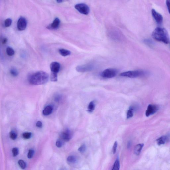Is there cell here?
<instances>
[{"mask_svg": "<svg viewBox=\"0 0 170 170\" xmlns=\"http://www.w3.org/2000/svg\"><path fill=\"white\" fill-rule=\"evenodd\" d=\"M50 67L52 72L58 73L60 71L61 65L58 62H53L50 65Z\"/></svg>", "mask_w": 170, "mask_h": 170, "instance_id": "cell-12", "label": "cell"}, {"mask_svg": "<svg viewBox=\"0 0 170 170\" xmlns=\"http://www.w3.org/2000/svg\"><path fill=\"white\" fill-rule=\"evenodd\" d=\"M135 110V108L134 107L131 106L129 110H128L127 113V118L129 119L132 118L134 115V112Z\"/></svg>", "mask_w": 170, "mask_h": 170, "instance_id": "cell-17", "label": "cell"}, {"mask_svg": "<svg viewBox=\"0 0 170 170\" xmlns=\"http://www.w3.org/2000/svg\"><path fill=\"white\" fill-rule=\"evenodd\" d=\"M86 150V146L85 144H83L78 149V151L80 153H84Z\"/></svg>", "mask_w": 170, "mask_h": 170, "instance_id": "cell-28", "label": "cell"}, {"mask_svg": "<svg viewBox=\"0 0 170 170\" xmlns=\"http://www.w3.org/2000/svg\"><path fill=\"white\" fill-rule=\"evenodd\" d=\"M27 21L24 17H21L19 19L17 23V27L18 30L23 31L26 28Z\"/></svg>", "mask_w": 170, "mask_h": 170, "instance_id": "cell-9", "label": "cell"}, {"mask_svg": "<svg viewBox=\"0 0 170 170\" xmlns=\"http://www.w3.org/2000/svg\"><path fill=\"white\" fill-rule=\"evenodd\" d=\"M67 161L69 163H76L77 161V159L76 157L73 156H69L67 158Z\"/></svg>", "mask_w": 170, "mask_h": 170, "instance_id": "cell-24", "label": "cell"}, {"mask_svg": "<svg viewBox=\"0 0 170 170\" xmlns=\"http://www.w3.org/2000/svg\"><path fill=\"white\" fill-rule=\"evenodd\" d=\"M117 145V142L116 141L114 144L113 147V154H115V153H116Z\"/></svg>", "mask_w": 170, "mask_h": 170, "instance_id": "cell-33", "label": "cell"}, {"mask_svg": "<svg viewBox=\"0 0 170 170\" xmlns=\"http://www.w3.org/2000/svg\"><path fill=\"white\" fill-rule=\"evenodd\" d=\"M34 151L33 150H29L28 154L27 157L29 159H31L33 156Z\"/></svg>", "mask_w": 170, "mask_h": 170, "instance_id": "cell-32", "label": "cell"}, {"mask_svg": "<svg viewBox=\"0 0 170 170\" xmlns=\"http://www.w3.org/2000/svg\"><path fill=\"white\" fill-rule=\"evenodd\" d=\"M59 52L60 55L63 57H66V56H69L71 54V52L70 51L65 49H59Z\"/></svg>", "mask_w": 170, "mask_h": 170, "instance_id": "cell-18", "label": "cell"}, {"mask_svg": "<svg viewBox=\"0 0 170 170\" xmlns=\"http://www.w3.org/2000/svg\"><path fill=\"white\" fill-rule=\"evenodd\" d=\"M143 42L146 45L149 46H152L154 45V42L151 40L149 39H146L143 40Z\"/></svg>", "mask_w": 170, "mask_h": 170, "instance_id": "cell-23", "label": "cell"}, {"mask_svg": "<svg viewBox=\"0 0 170 170\" xmlns=\"http://www.w3.org/2000/svg\"><path fill=\"white\" fill-rule=\"evenodd\" d=\"M60 24V20L58 18H55L53 22L47 27L49 29H56L59 28Z\"/></svg>", "mask_w": 170, "mask_h": 170, "instance_id": "cell-11", "label": "cell"}, {"mask_svg": "<svg viewBox=\"0 0 170 170\" xmlns=\"http://www.w3.org/2000/svg\"><path fill=\"white\" fill-rule=\"evenodd\" d=\"M153 18L158 24L160 25L163 23V18L162 15L157 12L155 9H152L151 10Z\"/></svg>", "mask_w": 170, "mask_h": 170, "instance_id": "cell-8", "label": "cell"}, {"mask_svg": "<svg viewBox=\"0 0 170 170\" xmlns=\"http://www.w3.org/2000/svg\"><path fill=\"white\" fill-rule=\"evenodd\" d=\"M10 137L13 140H15L17 137V135L16 133L14 131H11L10 133Z\"/></svg>", "mask_w": 170, "mask_h": 170, "instance_id": "cell-29", "label": "cell"}, {"mask_svg": "<svg viewBox=\"0 0 170 170\" xmlns=\"http://www.w3.org/2000/svg\"><path fill=\"white\" fill-rule=\"evenodd\" d=\"M145 74V72L143 71L135 70L123 72L120 74V76L127 78H135L143 76Z\"/></svg>", "mask_w": 170, "mask_h": 170, "instance_id": "cell-3", "label": "cell"}, {"mask_svg": "<svg viewBox=\"0 0 170 170\" xmlns=\"http://www.w3.org/2000/svg\"><path fill=\"white\" fill-rule=\"evenodd\" d=\"M95 108V104L94 102L91 101L88 107V111L89 112H92L94 110Z\"/></svg>", "mask_w": 170, "mask_h": 170, "instance_id": "cell-19", "label": "cell"}, {"mask_svg": "<svg viewBox=\"0 0 170 170\" xmlns=\"http://www.w3.org/2000/svg\"><path fill=\"white\" fill-rule=\"evenodd\" d=\"M120 167V162L118 159H117L114 164L113 167L111 170H119Z\"/></svg>", "mask_w": 170, "mask_h": 170, "instance_id": "cell-20", "label": "cell"}, {"mask_svg": "<svg viewBox=\"0 0 170 170\" xmlns=\"http://www.w3.org/2000/svg\"><path fill=\"white\" fill-rule=\"evenodd\" d=\"M166 4L167 6L168 12L170 14V0H167L166 1Z\"/></svg>", "mask_w": 170, "mask_h": 170, "instance_id": "cell-34", "label": "cell"}, {"mask_svg": "<svg viewBox=\"0 0 170 170\" xmlns=\"http://www.w3.org/2000/svg\"><path fill=\"white\" fill-rule=\"evenodd\" d=\"M159 107L156 105L150 104L148 105L147 110L146 111V114L147 117H149L156 113L159 110Z\"/></svg>", "mask_w": 170, "mask_h": 170, "instance_id": "cell-7", "label": "cell"}, {"mask_svg": "<svg viewBox=\"0 0 170 170\" xmlns=\"http://www.w3.org/2000/svg\"><path fill=\"white\" fill-rule=\"evenodd\" d=\"M56 145L58 148H61L62 146V143L60 140H58L57 141L56 143Z\"/></svg>", "mask_w": 170, "mask_h": 170, "instance_id": "cell-35", "label": "cell"}, {"mask_svg": "<svg viewBox=\"0 0 170 170\" xmlns=\"http://www.w3.org/2000/svg\"><path fill=\"white\" fill-rule=\"evenodd\" d=\"M12 152L14 157H15L18 155L19 151L17 148H14L12 149Z\"/></svg>", "mask_w": 170, "mask_h": 170, "instance_id": "cell-31", "label": "cell"}, {"mask_svg": "<svg viewBox=\"0 0 170 170\" xmlns=\"http://www.w3.org/2000/svg\"><path fill=\"white\" fill-rule=\"evenodd\" d=\"M168 140V137L167 136H163L159 138L157 140V144L159 145L165 144Z\"/></svg>", "mask_w": 170, "mask_h": 170, "instance_id": "cell-16", "label": "cell"}, {"mask_svg": "<svg viewBox=\"0 0 170 170\" xmlns=\"http://www.w3.org/2000/svg\"><path fill=\"white\" fill-rule=\"evenodd\" d=\"M61 138L64 141L68 142L72 138V133L69 129H67L61 133Z\"/></svg>", "mask_w": 170, "mask_h": 170, "instance_id": "cell-10", "label": "cell"}, {"mask_svg": "<svg viewBox=\"0 0 170 170\" xmlns=\"http://www.w3.org/2000/svg\"><path fill=\"white\" fill-rule=\"evenodd\" d=\"M7 40L6 38H4L3 39L2 43L3 44H5L7 42Z\"/></svg>", "mask_w": 170, "mask_h": 170, "instance_id": "cell-38", "label": "cell"}, {"mask_svg": "<svg viewBox=\"0 0 170 170\" xmlns=\"http://www.w3.org/2000/svg\"><path fill=\"white\" fill-rule=\"evenodd\" d=\"M12 20L10 18H7L4 21V25L5 27H8L11 25Z\"/></svg>", "mask_w": 170, "mask_h": 170, "instance_id": "cell-25", "label": "cell"}, {"mask_svg": "<svg viewBox=\"0 0 170 170\" xmlns=\"http://www.w3.org/2000/svg\"><path fill=\"white\" fill-rule=\"evenodd\" d=\"M49 76L46 72L38 71L29 76L28 81L32 85H40L46 84L48 82Z\"/></svg>", "mask_w": 170, "mask_h": 170, "instance_id": "cell-1", "label": "cell"}, {"mask_svg": "<svg viewBox=\"0 0 170 170\" xmlns=\"http://www.w3.org/2000/svg\"><path fill=\"white\" fill-rule=\"evenodd\" d=\"M94 66L92 64H88L77 66L76 70L77 71L81 73L89 72L93 70Z\"/></svg>", "mask_w": 170, "mask_h": 170, "instance_id": "cell-6", "label": "cell"}, {"mask_svg": "<svg viewBox=\"0 0 170 170\" xmlns=\"http://www.w3.org/2000/svg\"><path fill=\"white\" fill-rule=\"evenodd\" d=\"M18 163L19 166L22 169H25L26 167V164L24 161L22 160H20L18 161Z\"/></svg>", "mask_w": 170, "mask_h": 170, "instance_id": "cell-27", "label": "cell"}, {"mask_svg": "<svg viewBox=\"0 0 170 170\" xmlns=\"http://www.w3.org/2000/svg\"><path fill=\"white\" fill-rule=\"evenodd\" d=\"M57 3H62L63 2V1L62 0H58L56 1Z\"/></svg>", "mask_w": 170, "mask_h": 170, "instance_id": "cell-39", "label": "cell"}, {"mask_svg": "<svg viewBox=\"0 0 170 170\" xmlns=\"http://www.w3.org/2000/svg\"><path fill=\"white\" fill-rule=\"evenodd\" d=\"M53 110V107L52 106H47L43 110V114L45 116L49 115L52 113Z\"/></svg>", "mask_w": 170, "mask_h": 170, "instance_id": "cell-14", "label": "cell"}, {"mask_svg": "<svg viewBox=\"0 0 170 170\" xmlns=\"http://www.w3.org/2000/svg\"><path fill=\"white\" fill-rule=\"evenodd\" d=\"M42 123L41 121H38L36 123L37 127L39 128H41L42 127Z\"/></svg>", "mask_w": 170, "mask_h": 170, "instance_id": "cell-36", "label": "cell"}, {"mask_svg": "<svg viewBox=\"0 0 170 170\" xmlns=\"http://www.w3.org/2000/svg\"><path fill=\"white\" fill-rule=\"evenodd\" d=\"M31 133H29V132H26L25 133L23 134V137L25 139H30L31 137Z\"/></svg>", "mask_w": 170, "mask_h": 170, "instance_id": "cell-30", "label": "cell"}, {"mask_svg": "<svg viewBox=\"0 0 170 170\" xmlns=\"http://www.w3.org/2000/svg\"><path fill=\"white\" fill-rule=\"evenodd\" d=\"M131 141H129L128 142L127 144V148L128 149H130L131 148Z\"/></svg>", "mask_w": 170, "mask_h": 170, "instance_id": "cell-37", "label": "cell"}, {"mask_svg": "<svg viewBox=\"0 0 170 170\" xmlns=\"http://www.w3.org/2000/svg\"><path fill=\"white\" fill-rule=\"evenodd\" d=\"M75 7L80 13L85 15H88L90 11L89 7L85 4H78L75 5Z\"/></svg>", "mask_w": 170, "mask_h": 170, "instance_id": "cell-4", "label": "cell"}, {"mask_svg": "<svg viewBox=\"0 0 170 170\" xmlns=\"http://www.w3.org/2000/svg\"><path fill=\"white\" fill-rule=\"evenodd\" d=\"M10 73L11 74V75H12L13 76H14V77H16V76H18V71L15 68H12L11 69Z\"/></svg>", "mask_w": 170, "mask_h": 170, "instance_id": "cell-26", "label": "cell"}, {"mask_svg": "<svg viewBox=\"0 0 170 170\" xmlns=\"http://www.w3.org/2000/svg\"><path fill=\"white\" fill-rule=\"evenodd\" d=\"M58 73L52 72L51 75V80L53 82H57L58 81Z\"/></svg>", "mask_w": 170, "mask_h": 170, "instance_id": "cell-22", "label": "cell"}, {"mask_svg": "<svg viewBox=\"0 0 170 170\" xmlns=\"http://www.w3.org/2000/svg\"><path fill=\"white\" fill-rule=\"evenodd\" d=\"M144 146V144H138L135 146L134 149V153L136 155L138 156L140 155Z\"/></svg>", "mask_w": 170, "mask_h": 170, "instance_id": "cell-15", "label": "cell"}, {"mask_svg": "<svg viewBox=\"0 0 170 170\" xmlns=\"http://www.w3.org/2000/svg\"><path fill=\"white\" fill-rule=\"evenodd\" d=\"M6 53L7 55L9 56H12L14 55L15 52L13 49L11 47H7L6 49Z\"/></svg>", "mask_w": 170, "mask_h": 170, "instance_id": "cell-21", "label": "cell"}, {"mask_svg": "<svg viewBox=\"0 0 170 170\" xmlns=\"http://www.w3.org/2000/svg\"><path fill=\"white\" fill-rule=\"evenodd\" d=\"M110 32L111 33H110V35H111L112 38L116 40H120L121 38V34L118 31L116 30L112 31Z\"/></svg>", "mask_w": 170, "mask_h": 170, "instance_id": "cell-13", "label": "cell"}, {"mask_svg": "<svg viewBox=\"0 0 170 170\" xmlns=\"http://www.w3.org/2000/svg\"><path fill=\"white\" fill-rule=\"evenodd\" d=\"M153 38L158 41L166 44L170 42V37L167 30L163 28L158 27L155 28L152 33Z\"/></svg>", "mask_w": 170, "mask_h": 170, "instance_id": "cell-2", "label": "cell"}, {"mask_svg": "<svg viewBox=\"0 0 170 170\" xmlns=\"http://www.w3.org/2000/svg\"><path fill=\"white\" fill-rule=\"evenodd\" d=\"M117 73V71L116 69L109 68L103 71L101 74V76L103 78L111 79L115 77Z\"/></svg>", "mask_w": 170, "mask_h": 170, "instance_id": "cell-5", "label": "cell"}]
</instances>
